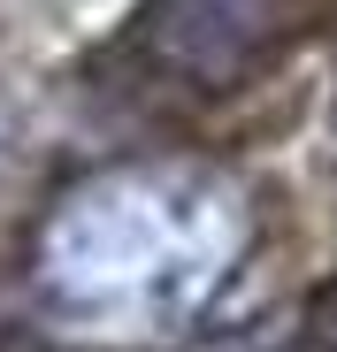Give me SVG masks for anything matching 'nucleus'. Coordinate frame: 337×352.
Returning <instances> with one entry per match:
<instances>
[{
	"label": "nucleus",
	"instance_id": "nucleus-1",
	"mask_svg": "<svg viewBox=\"0 0 337 352\" xmlns=\"http://www.w3.org/2000/svg\"><path fill=\"white\" fill-rule=\"evenodd\" d=\"M246 245V199L192 161H123L54 199L31 238V283L85 337L184 329Z\"/></svg>",
	"mask_w": 337,
	"mask_h": 352
},
{
	"label": "nucleus",
	"instance_id": "nucleus-2",
	"mask_svg": "<svg viewBox=\"0 0 337 352\" xmlns=\"http://www.w3.org/2000/svg\"><path fill=\"white\" fill-rule=\"evenodd\" d=\"M276 23H284V0H153L146 46L199 85H230L276 38Z\"/></svg>",
	"mask_w": 337,
	"mask_h": 352
}]
</instances>
